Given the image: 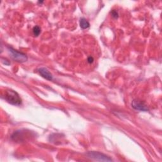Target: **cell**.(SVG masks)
<instances>
[{
    "label": "cell",
    "instance_id": "1",
    "mask_svg": "<svg viewBox=\"0 0 162 162\" xmlns=\"http://www.w3.org/2000/svg\"><path fill=\"white\" fill-rule=\"evenodd\" d=\"M3 97L11 105L20 106L22 104V99L16 91L11 89H6L2 94Z\"/></svg>",
    "mask_w": 162,
    "mask_h": 162
},
{
    "label": "cell",
    "instance_id": "2",
    "mask_svg": "<svg viewBox=\"0 0 162 162\" xmlns=\"http://www.w3.org/2000/svg\"><path fill=\"white\" fill-rule=\"evenodd\" d=\"M8 51L10 53L11 57L13 60L19 63H24L27 60V56L25 54L19 52L17 50H15L11 47H8Z\"/></svg>",
    "mask_w": 162,
    "mask_h": 162
},
{
    "label": "cell",
    "instance_id": "3",
    "mask_svg": "<svg viewBox=\"0 0 162 162\" xmlns=\"http://www.w3.org/2000/svg\"><path fill=\"white\" fill-rule=\"evenodd\" d=\"M87 156L91 159L100 161H111L112 159L110 157L101 153L97 151H89L87 153Z\"/></svg>",
    "mask_w": 162,
    "mask_h": 162
},
{
    "label": "cell",
    "instance_id": "4",
    "mask_svg": "<svg viewBox=\"0 0 162 162\" xmlns=\"http://www.w3.org/2000/svg\"><path fill=\"white\" fill-rule=\"evenodd\" d=\"M132 107L134 109L139 111H146L148 110V107L144 105V103L137 99L133 100L132 102Z\"/></svg>",
    "mask_w": 162,
    "mask_h": 162
},
{
    "label": "cell",
    "instance_id": "5",
    "mask_svg": "<svg viewBox=\"0 0 162 162\" xmlns=\"http://www.w3.org/2000/svg\"><path fill=\"white\" fill-rule=\"evenodd\" d=\"M38 72L39 73V74L44 78L45 79L48 80H52L53 77L52 74L50 73V72L48 70L47 68L45 67H41L38 69Z\"/></svg>",
    "mask_w": 162,
    "mask_h": 162
},
{
    "label": "cell",
    "instance_id": "6",
    "mask_svg": "<svg viewBox=\"0 0 162 162\" xmlns=\"http://www.w3.org/2000/svg\"><path fill=\"white\" fill-rule=\"evenodd\" d=\"M79 24H80V27L82 29H86L89 27L90 26L89 23V22L84 18H81L80 19Z\"/></svg>",
    "mask_w": 162,
    "mask_h": 162
},
{
    "label": "cell",
    "instance_id": "7",
    "mask_svg": "<svg viewBox=\"0 0 162 162\" xmlns=\"http://www.w3.org/2000/svg\"><path fill=\"white\" fill-rule=\"evenodd\" d=\"M41 32V28L39 27V26H35L33 28V33L34 34V36H38L40 34Z\"/></svg>",
    "mask_w": 162,
    "mask_h": 162
},
{
    "label": "cell",
    "instance_id": "8",
    "mask_svg": "<svg viewBox=\"0 0 162 162\" xmlns=\"http://www.w3.org/2000/svg\"><path fill=\"white\" fill-rule=\"evenodd\" d=\"M1 62L5 65H10L11 64L10 61L8 60L7 58H3L1 57Z\"/></svg>",
    "mask_w": 162,
    "mask_h": 162
},
{
    "label": "cell",
    "instance_id": "9",
    "mask_svg": "<svg viewBox=\"0 0 162 162\" xmlns=\"http://www.w3.org/2000/svg\"><path fill=\"white\" fill-rule=\"evenodd\" d=\"M111 15H112V17H113L115 18H117L118 17V13L116 11H115V10H113V11H111Z\"/></svg>",
    "mask_w": 162,
    "mask_h": 162
},
{
    "label": "cell",
    "instance_id": "10",
    "mask_svg": "<svg viewBox=\"0 0 162 162\" xmlns=\"http://www.w3.org/2000/svg\"><path fill=\"white\" fill-rule=\"evenodd\" d=\"M87 61H88V62L89 63H93L94 58L92 56H89L87 58Z\"/></svg>",
    "mask_w": 162,
    "mask_h": 162
}]
</instances>
